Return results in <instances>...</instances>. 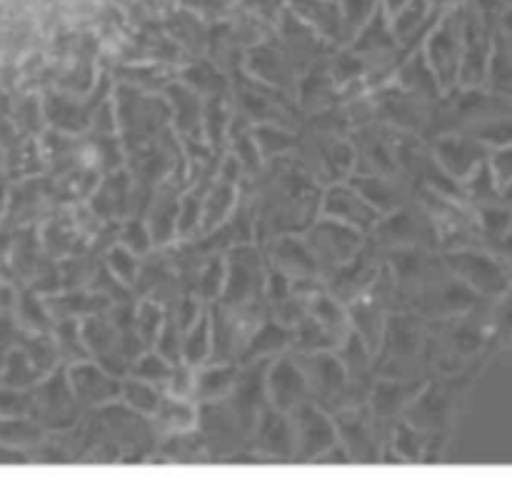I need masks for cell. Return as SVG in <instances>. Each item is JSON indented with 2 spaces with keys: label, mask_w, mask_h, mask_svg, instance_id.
Segmentation results:
<instances>
[{
  "label": "cell",
  "mask_w": 512,
  "mask_h": 487,
  "mask_svg": "<svg viewBox=\"0 0 512 487\" xmlns=\"http://www.w3.org/2000/svg\"><path fill=\"white\" fill-rule=\"evenodd\" d=\"M30 395V418L45 430H63L75 420V393L70 388L68 375L53 370L45 375L35 388L28 390Z\"/></svg>",
  "instance_id": "cell-1"
},
{
  "label": "cell",
  "mask_w": 512,
  "mask_h": 487,
  "mask_svg": "<svg viewBox=\"0 0 512 487\" xmlns=\"http://www.w3.org/2000/svg\"><path fill=\"white\" fill-rule=\"evenodd\" d=\"M295 443L303 448L305 455L323 453V448L335 443L333 428L328 420L313 408H300L295 410Z\"/></svg>",
  "instance_id": "cell-2"
},
{
  "label": "cell",
  "mask_w": 512,
  "mask_h": 487,
  "mask_svg": "<svg viewBox=\"0 0 512 487\" xmlns=\"http://www.w3.org/2000/svg\"><path fill=\"white\" fill-rule=\"evenodd\" d=\"M70 388H73L75 398L83 400V403H100L108 395H115V385L110 383L108 375L100 368L88 363H75L68 373Z\"/></svg>",
  "instance_id": "cell-3"
},
{
  "label": "cell",
  "mask_w": 512,
  "mask_h": 487,
  "mask_svg": "<svg viewBox=\"0 0 512 487\" xmlns=\"http://www.w3.org/2000/svg\"><path fill=\"white\" fill-rule=\"evenodd\" d=\"M305 375L295 368L293 363L283 360L273 368V375H270V393H273V400L283 410H290L300 398L305 395Z\"/></svg>",
  "instance_id": "cell-4"
},
{
  "label": "cell",
  "mask_w": 512,
  "mask_h": 487,
  "mask_svg": "<svg viewBox=\"0 0 512 487\" xmlns=\"http://www.w3.org/2000/svg\"><path fill=\"white\" fill-rule=\"evenodd\" d=\"M45 375L35 368L33 360L28 358L23 348H13L3 358V375H0V385H8L15 390H30L43 380Z\"/></svg>",
  "instance_id": "cell-5"
},
{
  "label": "cell",
  "mask_w": 512,
  "mask_h": 487,
  "mask_svg": "<svg viewBox=\"0 0 512 487\" xmlns=\"http://www.w3.org/2000/svg\"><path fill=\"white\" fill-rule=\"evenodd\" d=\"M15 318H18L20 328H23L25 333H45V330H50L53 315H50L45 300L38 298V290L25 288L18 293Z\"/></svg>",
  "instance_id": "cell-6"
},
{
  "label": "cell",
  "mask_w": 512,
  "mask_h": 487,
  "mask_svg": "<svg viewBox=\"0 0 512 487\" xmlns=\"http://www.w3.org/2000/svg\"><path fill=\"white\" fill-rule=\"evenodd\" d=\"M325 210H328L330 215H335V218H343L355 225H370L375 220L373 208H370L368 203H363L353 190L345 188H335L333 193H330Z\"/></svg>",
  "instance_id": "cell-7"
},
{
  "label": "cell",
  "mask_w": 512,
  "mask_h": 487,
  "mask_svg": "<svg viewBox=\"0 0 512 487\" xmlns=\"http://www.w3.org/2000/svg\"><path fill=\"white\" fill-rule=\"evenodd\" d=\"M20 348L28 353V358L33 360L35 368L43 375L53 373L55 365L60 360L58 343H55L53 335L45 330V333H23V340H20Z\"/></svg>",
  "instance_id": "cell-8"
},
{
  "label": "cell",
  "mask_w": 512,
  "mask_h": 487,
  "mask_svg": "<svg viewBox=\"0 0 512 487\" xmlns=\"http://www.w3.org/2000/svg\"><path fill=\"white\" fill-rule=\"evenodd\" d=\"M313 235L328 240V245H318V253L333 255V260L348 258L350 250H353L355 243H358V235H355L353 230L340 228V225H333V223L320 225V228H315ZM318 253H315V255H318Z\"/></svg>",
  "instance_id": "cell-9"
},
{
  "label": "cell",
  "mask_w": 512,
  "mask_h": 487,
  "mask_svg": "<svg viewBox=\"0 0 512 487\" xmlns=\"http://www.w3.org/2000/svg\"><path fill=\"white\" fill-rule=\"evenodd\" d=\"M28 413H30L28 390H15V388H8V385H0V418H25Z\"/></svg>",
  "instance_id": "cell-10"
},
{
  "label": "cell",
  "mask_w": 512,
  "mask_h": 487,
  "mask_svg": "<svg viewBox=\"0 0 512 487\" xmlns=\"http://www.w3.org/2000/svg\"><path fill=\"white\" fill-rule=\"evenodd\" d=\"M263 438H265V443H268V448L273 450V453L285 455V453H290V448H293L295 435L290 433V428L285 425V420H278V418H273V415H270V418L265 420V425H263Z\"/></svg>",
  "instance_id": "cell-11"
},
{
  "label": "cell",
  "mask_w": 512,
  "mask_h": 487,
  "mask_svg": "<svg viewBox=\"0 0 512 487\" xmlns=\"http://www.w3.org/2000/svg\"><path fill=\"white\" fill-rule=\"evenodd\" d=\"M23 333L25 330L20 328L13 310H0V358H5L13 348H18Z\"/></svg>",
  "instance_id": "cell-12"
},
{
  "label": "cell",
  "mask_w": 512,
  "mask_h": 487,
  "mask_svg": "<svg viewBox=\"0 0 512 487\" xmlns=\"http://www.w3.org/2000/svg\"><path fill=\"white\" fill-rule=\"evenodd\" d=\"M230 385H233V370H228V368L205 370V373L198 378V388L205 398L223 395Z\"/></svg>",
  "instance_id": "cell-13"
},
{
  "label": "cell",
  "mask_w": 512,
  "mask_h": 487,
  "mask_svg": "<svg viewBox=\"0 0 512 487\" xmlns=\"http://www.w3.org/2000/svg\"><path fill=\"white\" fill-rule=\"evenodd\" d=\"M288 340H290V333L285 328H280V325H265V328L258 333V338H255L250 353H253V355L275 353V350L283 348Z\"/></svg>",
  "instance_id": "cell-14"
},
{
  "label": "cell",
  "mask_w": 512,
  "mask_h": 487,
  "mask_svg": "<svg viewBox=\"0 0 512 487\" xmlns=\"http://www.w3.org/2000/svg\"><path fill=\"white\" fill-rule=\"evenodd\" d=\"M403 83L408 85V88L423 93V90H433L435 75H433V70L425 65L423 58H415L413 63L403 70Z\"/></svg>",
  "instance_id": "cell-15"
},
{
  "label": "cell",
  "mask_w": 512,
  "mask_h": 487,
  "mask_svg": "<svg viewBox=\"0 0 512 487\" xmlns=\"http://www.w3.org/2000/svg\"><path fill=\"white\" fill-rule=\"evenodd\" d=\"M128 393V400L140 410V413H155L158 410V395L148 388V385H140V383H130L125 388Z\"/></svg>",
  "instance_id": "cell-16"
},
{
  "label": "cell",
  "mask_w": 512,
  "mask_h": 487,
  "mask_svg": "<svg viewBox=\"0 0 512 487\" xmlns=\"http://www.w3.org/2000/svg\"><path fill=\"white\" fill-rule=\"evenodd\" d=\"M205 353H208V323L200 320V325L190 333L188 345H185V358L190 363H198V360L205 358Z\"/></svg>",
  "instance_id": "cell-17"
},
{
  "label": "cell",
  "mask_w": 512,
  "mask_h": 487,
  "mask_svg": "<svg viewBox=\"0 0 512 487\" xmlns=\"http://www.w3.org/2000/svg\"><path fill=\"white\" fill-rule=\"evenodd\" d=\"M313 315L325 325V328H335V325L343 323V315H340L338 305H335L330 298H315Z\"/></svg>",
  "instance_id": "cell-18"
},
{
  "label": "cell",
  "mask_w": 512,
  "mask_h": 487,
  "mask_svg": "<svg viewBox=\"0 0 512 487\" xmlns=\"http://www.w3.org/2000/svg\"><path fill=\"white\" fill-rule=\"evenodd\" d=\"M135 375H140V378H148V380H168L170 370H168V365H165V360H160L158 355H148V358L140 360V365L135 368Z\"/></svg>",
  "instance_id": "cell-19"
},
{
  "label": "cell",
  "mask_w": 512,
  "mask_h": 487,
  "mask_svg": "<svg viewBox=\"0 0 512 487\" xmlns=\"http://www.w3.org/2000/svg\"><path fill=\"white\" fill-rule=\"evenodd\" d=\"M233 203V193L230 188H220L210 195V203H208V223H215V220L223 218V210Z\"/></svg>",
  "instance_id": "cell-20"
},
{
  "label": "cell",
  "mask_w": 512,
  "mask_h": 487,
  "mask_svg": "<svg viewBox=\"0 0 512 487\" xmlns=\"http://www.w3.org/2000/svg\"><path fill=\"white\" fill-rule=\"evenodd\" d=\"M110 260H113V268L118 270L120 278H125V280L133 278V273H135V258L128 253V250H115L113 258H110Z\"/></svg>",
  "instance_id": "cell-21"
},
{
  "label": "cell",
  "mask_w": 512,
  "mask_h": 487,
  "mask_svg": "<svg viewBox=\"0 0 512 487\" xmlns=\"http://www.w3.org/2000/svg\"><path fill=\"white\" fill-rule=\"evenodd\" d=\"M140 328H143L145 338H153L155 330H158V310L155 305H145L143 315H140Z\"/></svg>",
  "instance_id": "cell-22"
},
{
  "label": "cell",
  "mask_w": 512,
  "mask_h": 487,
  "mask_svg": "<svg viewBox=\"0 0 512 487\" xmlns=\"http://www.w3.org/2000/svg\"><path fill=\"white\" fill-rule=\"evenodd\" d=\"M18 118L23 120L25 125H30V128H35V125H38V120H40L38 100H35V98L23 100V105H20V108H18Z\"/></svg>",
  "instance_id": "cell-23"
},
{
  "label": "cell",
  "mask_w": 512,
  "mask_h": 487,
  "mask_svg": "<svg viewBox=\"0 0 512 487\" xmlns=\"http://www.w3.org/2000/svg\"><path fill=\"white\" fill-rule=\"evenodd\" d=\"M125 238L130 240V245H133L135 250H145V248H148V235H145L143 225H138V223L130 225L128 235H125Z\"/></svg>",
  "instance_id": "cell-24"
},
{
  "label": "cell",
  "mask_w": 512,
  "mask_h": 487,
  "mask_svg": "<svg viewBox=\"0 0 512 487\" xmlns=\"http://www.w3.org/2000/svg\"><path fill=\"white\" fill-rule=\"evenodd\" d=\"M173 393L175 395H185L188 393V380H190V373L188 370H178V373H173Z\"/></svg>",
  "instance_id": "cell-25"
},
{
  "label": "cell",
  "mask_w": 512,
  "mask_h": 487,
  "mask_svg": "<svg viewBox=\"0 0 512 487\" xmlns=\"http://www.w3.org/2000/svg\"><path fill=\"white\" fill-rule=\"evenodd\" d=\"M5 205H8V193H5V188H3V185H0V223H3Z\"/></svg>",
  "instance_id": "cell-26"
},
{
  "label": "cell",
  "mask_w": 512,
  "mask_h": 487,
  "mask_svg": "<svg viewBox=\"0 0 512 487\" xmlns=\"http://www.w3.org/2000/svg\"><path fill=\"white\" fill-rule=\"evenodd\" d=\"M0 375H3V358H0Z\"/></svg>",
  "instance_id": "cell-27"
}]
</instances>
